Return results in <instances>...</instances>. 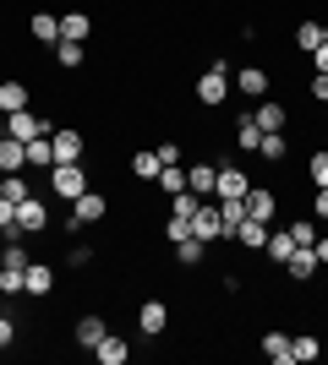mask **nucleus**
Returning <instances> with one entry per match:
<instances>
[{"label":"nucleus","mask_w":328,"mask_h":365,"mask_svg":"<svg viewBox=\"0 0 328 365\" xmlns=\"http://www.w3.org/2000/svg\"><path fill=\"white\" fill-rule=\"evenodd\" d=\"M104 213H109V197H104V191H94V185H88V191H82V197L71 202V218H66V229L77 235V229L99 224V218H104Z\"/></svg>","instance_id":"obj_1"},{"label":"nucleus","mask_w":328,"mask_h":365,"mask_svg":"<svg viewBox=\"0 0 328 365\" xmlns=\"http://www.w3.org/2000/svg\"><path fill=\"white\" fill-rule=\"evenodd\" d=\"M230 76H235V71H230V61H214V66L203 71V82H197V98H203L208 109L224 104V98L235 93V88H230Z\"/></svg>","instance_id":"obj_2"},{"label":"nucleus","mask_w":328,"mask_h":365,"mask_svg":"<svg viewBox=\"0 0 328 365\" xmlns=\"http://www.w3.org/2000/svg\"><path fill=\"white\" fill-rule=\"evenodd\" d=\"M49 191L66 202H77L82 191H88V175H82V164H55L49 169Z\"/></svg>","instance_id":"obj_3"},{"label":"nucleus","mask_w":328,"mask_h":365,"mask_svg":"<svg viewBox=\"0 0 328 365\" xmlns=\"http://www.w3.org/2000/svg\"><path fill=\"white\" fill-rule=\"evenodd\" d=\"M49 131H55V125H49V120H39L33 109H11V115H6V137H16V142L49 137Z\"/></svg>","instance_id":"obj_4"},{"label":"nucleus","mask_w":328,"mask_h":365,"mask_svg":"<svg viewBox=\"0 0 328 365\" xmlns=\"http://www.w3.org/2000/svg\"><path fill=\"white\" fill-rule=\"evenodd\" d=\"M192 235H197L203 245L224 240V224H219V202H214V197H203V207L192 213Z\"/></svg>","instance_id":"obj_5"},{"label":"nucleus","mask_w":328,"mask_h":365,"mask_svg":"<svg viewBox=\"0 0 328 365\" xmlns=\"http://www.w3.org/2000/svg\"><path fill=\"white\" fill-rule=\"evenodd\" d=\"M49 289H55V267H49V262H28V273H22V294H28V300H44Z\"/></svg>","instance_id":"obj_6"},{"label":"nucleus","mask_w":328,"mask_h":365,"mask_svg":"<svg viewBox=\"0 0 328 365\" xmlns=\"http://www.w3.org/2000/svg\"><path fill=\"white\" fill-rule=\"evenodd\" d=\"M44 224H49V213H44V202H39V197L16 202V229H22V235H39Z\"/></svg>","instance_id":"obj_7"},{"label":"nucleus","mask_w":328,"mask_h":365,"mask_svg":"<svg viewBox=\"0 0 328 365\" xmlns=\"http://www.w3.org/2000/svg\"><path fill=\"white\" fill-rule=\"evenodd\" d=\"M230 88H235V93H247L252 104H257V98H268V71L247 66V71H235V76H230Z\"/></svg>","instance_id":"obj_8"},{"label":"nucleus","mask_w":328,"mask_h":365,"mask_svg":"<svg viewBox=\"0 0 328 365\" xmlns=\"http://www.w3.org/2000/svg\"><path fill=\"white\" fill-rule=\"evenodd\" d=\"M317 267H323V262H317V251H312V245H296V251L284 257V273L296 278V284H301V278H312Z\"/></svg>","instance_id":"obj_9"},{"label":"nucleus","mask_w":328,"mask_h":365,"mask_svg":"<svg viewBox=\"0 0 328 365\" xmlns=\"http://www.w3.org/2000/svg\"><path fill=\"white\" fill-rule=\"evenodd\" d=\"M49 148H55V164H82V137L77 131H49Z\"/></svg>","instance_id":"obj_10"},{"label":"nucleus","mask_w":328,"mask_h":365,"mask_svg":"<svg viewBox=\"0 0 328 365\" xmlns=\"http://www.w3.org/2000/svg\"><path fill=\"white\" fill-rule=\"evenodd\" d=\"M137 327L148 338H159L164 327H170V311H164V300H142V311H137Z\"/></svg>","instance_id":"obj_11"},{"label":"nucleus","mask_w":328,"mask_h":365,"mask_svg":"<svg viewBox=\"0 0 328 365\" xmlns=\"http://www.w3.org/2000/svg\"><path fill=\"white\" fill-rule=\"evenodd\" d=\"M274 213H279V197H274L268 185H252V191H247V218H263V224H268Z\"/></svg>","instance_id":"obj_12"},{"label":"nucleus","mask_w":328,"mask_h":365,"mask_svg":"<svg viewBox=\"0 0 328 365\" xmlns=\"http://www.w3.org/2000/svg\"><path fill=\"white\" fill-rule=\"evenodd\" d=\"M94 360H99V365H126V360H131V349H126V338L104 333V338L94 344Z\"/></svg>","instance_id":"obj_13"},{"label":"nucleus","mask_w":328,"mask_h":365,"mask_svg":"<svg viewBox=\"0 0 328 365\" xmlns=\"http://www.w3.org/2000/svg\"><path fill=\"white\" fill-rule=\"evenodd\" d=\"M16 169H28V142L0 137V175H16Z\"/></svg>","instance_id":"obj_14"},{"label":"nucleus","mask_w":328,"mask_h":365,"mask_svg":"<svg viewBox=\"0 0 328 365\" xmlns=\"http://www.w3.org/2000/svg\"><path fill=\"white\" fill-rule=\"evenodd\" d=\"M247 191H252V180H247V175H241L235 164H224V169H219V185H214V197H247Z\"/></svg>","instance_id":"obj_15"},{"label":"nucleus","mask_w":328,"mask_h":365,"mask_svg":"<svg viewBox=\"0 0 328 365\" xmlns=\"http://www.w3.org/2000/svg\"><path fill=\"white\" fill-rule=\"evenodd\" d=\"M252 120L263 125V131H284V120H290V115H284V104H274V98H257Z\"/></svg>","instance_id":"obj_16"},{"label":"nucleus","mask_w":328,"mask_h":365,"mask_svg":"<svg viewBox=\"0 0 328 365\" xmlns=\"http://www.w3.org/2000/svg\"><path fill=\"white\" fill-rule=\"evenodd\" d=\"M235 240L247 245V251H263L268 245V224L263 218H241V224H235Z\"/></svg>","instance_id":"obj_17"},{"label":"nucleus","mask_w":328,"mask_h":365,"mask_svg":"<svg viewBox=\"0 0 328 365\" xmlns=\"http://www.w3.org/2000/svg\"><path fill=\"white\" fill-rule=\"evenodd\" d=\"M104 317H77V327H71V338H77V349H94L99 338H104Z\"/></svg>","instance_id":"obj_18"},{"label":"nucleus","mask_w":328,"mask_h":365,"mask_svg":"<svg viewBox=\"0 0 328 365\" xmlns=\"http://www.w3.org/2000/svg\"><path fill=\"white\" fill-rule=\"evenodd\" d=\"M214 185H219V169H208V164H192V169H187V191L214 197Z\"/></svg>","instance_id":"obj_19"},{"label":"nucleus","mask_w":328,"mask_h":365,"mask_svg":"<svg viewBox=\"0 0 328 365\" xmlns=\"http://www.w3.org/2000/svg\"><path fill=\"white\" fill-rule=\"evenodd\" d=\"M263 354L274 365H290V333H279V327H274V333H263Z\"/></svg>","instance_id":"obj_20"},{"label":"nucleus","mask_w":328,"mask_h":365,"mask_svg":"<svg viewBox=\"0 0 328 365\" xmlns=\"http://www.w3.org/2000/svg\"><path fill=\"white\" fill-rule=\"evenodd\" d=\"M257 142H263V125L252 120V115H241V120H235V148H247V153H257Z\"/></svg>","instance_id":"obj_21"},{"label":"nucleus","mask_w":328,"mask_h":365,"mask_svg":"<svg viewBox=\"0 0 328 365\" xmlns=\"http://www.w3.org/2000/svg\"><path fill=\"white\" fill-rule=\"evenodd\" d=\"M159 153L154 148H142V153H131V175H137V180H159Z\"/></svg>","instance_id":"obj_22"},{"label":"nucleus","mask_w":328,"mask_h":365,"mask_svg":"<svg viewBox=\"0 0 328 365\" xmlns=\"http://www.w3.org/2000/svg\"><path fill=\"white\" fill-rule=\"evenodd\" d=\"M88 33H94V22H88V16H82V11H66V16H61V38H71V44H82Z\"/></svg>","instance_id":"obj_23"},{"label":"nucleus","mask_w":328,"mask_h":365,"mask_svg":"<svg viewBox=\"0 0 328 365\" xmlns=\"http://www.w3.org/2000/svg\"><path fill=\"white\" fill-rule=\"evenodd\" d=\"M257 153H263L268 164H279L284 153H290V137H284V131H263V142H257Z\"/></svg>","instance_id":"obj_24"},{"label":"nucleus","mask_w":328,"mask_h":365,"mask_svg":"<svg viewBox=\"0 0 328 365\" xmlns=\"http://www.w3.org/2000/svg\"><path fill=\"white\" fill-rule=\"evenodd\" d=\"M317 44H328V28H323V22H301V28H296V49L312 55Z\"/></svg>","instance_id":"obj_25"},{"label":"nucleus","mask_w":328,"mask_h":365,"mask_svg":"<svg viewBox=\"0 0 328 365\" xmlns=\"http://www.w3.org/2000/svg\"><path fill=\"white\" fill-rule=\"evenodd\" d=\"M11 109H28V88L22 82H0V115H11Z\"/></svg>","instance_id":"obj_26"},{"label":"nucleus","mask_w":328,"mask_h":365,"mask_svg":"<svg viewBox=\"0 0 328 365\" xmlns=\"http://www.w3.org/2000/svg\"><path fill=\"white\" fill-rule=\"evenodd\" d=\"M28 169H55V148H49V137L28 142Z\"/></svg>","instance_id":"obj_27"},{"label":"nucleus","mask_w":328,"mask_h":365,"mask_svg":"<svg viewBox=\"0 0 328 365\" xmlns=\"http://www.w3.org/2000/svg\"><path fill=\"white\" fill-rule=\"evenodd\" d=\"M33 38H44V44H61V16L39 11V16H33Z\"/></svg>","instance_id":"obj_28"},{"label":"nucleus","mask_w":328,"mask_h":365,"mask_svg":"<svg viewBox=\"0 0 328 365\" xmlns=\"http://www.w3.org/2000/svg\"><path fill=\"white\" fill-rule=\"evenodd\" d=\"M274 262H284L290 251H296V240H290V229H268V245H263Z\"/></svg>","instance_id":"obj_29"},{"label":"nucleus","mask_w":328,"mask_h":365,"mask_svg":"<svg viewBox=\"0 0 328 365\" xmlns=\"http://www.w3.org/2000/svg\"><path fill=\"white\" fill-rule=\"evenodd\" d=\"M154 185H164V197H175V191H187V169H181V164H164Z\"/></svg>","instance_id":"obj_30"},{"label":"nucleus","mask_w":328,"mask_h":365,"mask_svg":"<svg viewBox=\"0 0 328 365\" xmlns=\"http://www.w3.org/2000/svg\"><path fill=\"white\" fill-rule=\"evenodd\" d=\"M203 251H208V245L197 240V235H187V240H175V257L187 262V267H197V262H203Z\"/></svg>","instance_id":"obj_31"},{"label":"nucleus","mask_w":328,"mask_h":365,"mask_svg":"<svg viewBox=\"0 0 328 365\" xmlns=\"http://www.w3.org/2000/svg\"><path fill=\"white\" fill-rule=\"evenodd\" d=\"M323 354V344H317L312 333H301V338H290V360H317Z\"/></svg>","instance_id":"obj_32"},{"label":"nucleus","mask_w":328,"mask_h":365,"mask_svg":"<svg viewBox=\"0 0 328 365\" xmlns=\"http://www.w3.org/2000/svg\"><path fill=\"white\" fill-rule=\"evenodd\" d=\"M55 61H61L66 71H77V66L88 61V55H82V44H71V38H61V44H55Z\"/></svg>","instance_id":"obj_33"},{"label":"nucleus","mask_w":328,"mask_h":365,"mask_svg":"<svg viewBox=\"0 0 328 365\" xmlns=\"http://www.w3.org/2000/svg\"><path fill=\"white\" fill-rule=\"evenodd\" d=\"M0 267H28V245H22V235H16V240H6V251H0Z\"/></svg>","instance_id":"obj_34"},{"label":"nucleus","mask_w":328,"mask_h":365,"mask_svg":"<svg viewBox=\"0 0 328 365\" xmlns=\"http://www.w3.org/2000/svg\"><path fill=\"white\" fill-rule=\"evenodd\" d=\"M0 197H6V202H22V197H33V191H28V180H22V169H16V175H6Z\"/></svg>","instance_id":"obj_35"},{"label":"nucleus","mask_w":328,"mask_h":365,"mask_svg":"<svg viewBox=\"0 0 328 365\" xmlns=\"http://www.w3.org/2000/svg\"><path fill=\"white\" fill-rule=\"evenodd\" d=\"M290 240H296V245H312L317 240V224H312V218H290Z\"/></svg>","instance_id":"obj_36"},{"label":"nucleus","mask_w":328,"mask_h":365,"mask_svg":"<svg viewBox=\"0 0 328 365\" xmlns=\"http://www.w3.org/2000/svg\"><path fill=\"white\" fill-rule=\"evenodd\" d=\"M307 175H312V185H328V148L307 158Z\"/></svg>","instance_id":"obj_37"},{"label":"nucleus","mask_w":328,"mask_h":365,"mask_svg":"<svg viewBox=\"0 0 328 365\" xmlns=\"http://www.w3.org/2000/svg\"><path fill=\"white\" fill-rule=\"evenodd\" d=\"M22 273L28 267H0V294H22Z\"/></svg>","instance_id":"obj_38"},{"label":"nucleus","mask_w":328,"mask_h":365,"mask_svg":"<svg viewBox=\"0 0 328 365\" xmlns=\"http://www.w3.org/2000/svg\"><path fill=\"white\" fill-rule=\"evenodd\" d=\"M187 235H192V218H175V213L164 218V240H170V245H175V240H187Z\"/></svg>","instance_id":"obj_39"},{"label":"nucleus","mask_w":328,"mask_h":365,"mask_svg":"<svg viewBox=\"0 0 328 365\" xmlns=\"http://www.w3.org/2000/svg\"><path fill=\"white\" fill-rule=\"evenodd\" d=\"M11 344H16V317L0 311V349H11Z\"/></svg>","instance_id":"obj_40"},{"label":"nucleus","mask_w":328,"mask_h":365,"mask_svg":"<svg viewBox=\"0 0 328 365\" xmlns=\"http://www.w3.org/2000/svg\"><path fill=\"white\" fill-rule=\"evenodd\" d=\"M312 98H317V104H328V71L312 76Z\"/></svg>","instance_id":"obj_41"},{"label":"nucleus","mask_w":328,"mask_h":365,"mask_svg":"<svg viewBox=\"0 0 328 365\" xmlns=\"http://www.w3.org/2000/svg\"><path fill=\"white\" fill-rule=\"evenodd\" d=\"M159 153V164H181V148H175V142H164V148H154Z\"/></svg>","instance_id":"obj_42"},{"label":"nucleus","mask_w":328,"mask_h":365,"mask_svg":"<svg viewBox=\"0 0 328 365\" xmlns=\"http://www.w3.org/2000/svg\"><path fill=\"white\" fill-rule=\"evenodd\" d=\"M312 213L328 218V185H317V197H312Z\"/></svg>","instance_id":"obj_43"},{"label":"nucleus","mask_w":328,"mask_h":365,"mask_svg":"<svg viewBox=\"0 0 328 365\" xmlns=\"http://www.w3.org/2000/svg\"><path fill=\"white\" fill-rule=\"evenodd\" d=\"M312 251H317V262H328V235H317V240H312Z\"/></svg>","instance_id":"obj_44"},{"label":"nucleus","mask_w":328,"mask_h":365,"mask_svg":"<svg viewBox=\"0 0 328 365\" xmlns=\"http://www.w3.org/2000/svg\"><path fill=\"white\" fill-rule=\"evenodd\" d=\"M0 185H6V175H0Z\"/></svg>","instance_id":"obj_45"}]
</instances>
